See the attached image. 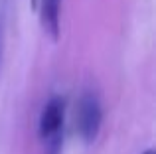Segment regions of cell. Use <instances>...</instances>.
I'll return each mask as SVG.
<instances>
[{"mask_svg":"<svg viewBox=\"0 0 156 154\" xmlns=\"http://www.w3.org/2000/svg\"><path fill=\"white\" fill-rule=\"evenodd\" d=\"M63 121H65V99L53 95L46 101L38 121V135L46 154H59L63 142Z\"/></svg>","mask_w":156,"mask_h":154,"instance_id":"obj_1","label":"cell"},{"mask_svg":"<svg viewBox=\"0 0 156 154\" xmlns=\"http://www.w3.org/2000/svg\"><path fill=\"white\" fill-rule=\"evenodd\" d=\"M75 123L77 131H79L81 138L85 142H93L101 131V123H103V109H101V101L95 91H83L77 103V113H75Z\"/></svg>","mask_w":156,"mask_h":154,"instance_id":"obj_2","label":"cell"},{"mask_svg":"<svg viewBox=\"0 0 156 154\" xmlns=\"http://www.w3.org/2000/svg\"><path fill=\"white\" fill-rule=\"evenodd\" d=\"M36 10L40 12L42 30L51 40L59 38V12H61V0H38Z\"/></svg>","mask_w":156,"mask_h":154,"instance_id":"obj_3","label":"cell"},{"mask_svg":"<svg viewBox=\"0 0 156 154\" xmlns=\"http://www.w3.org/2000/svg\"><path fill=\"white\" fill-rule=\"evenodd\" d=\"M8 0H0V71H2V63H4V47H6V22H8Z\"/></svg>","mask_w":156,"mask_h":154,"instance_id":"obj_4","label":"cell"},{"mask_svg":"<svg viewBox=\"0 0 156 154\" xmlns=\"http://www.w3.org/2000/svg\"><path fill=\"white\" fill-rule=\"evenodd\" d=\"M144 154H154V150H152V148H148V150H146Z\"/></svg>","mask_w":156,"mask_h":154,"instance_id":"obj_5","label":"cell"}]
</instances>
